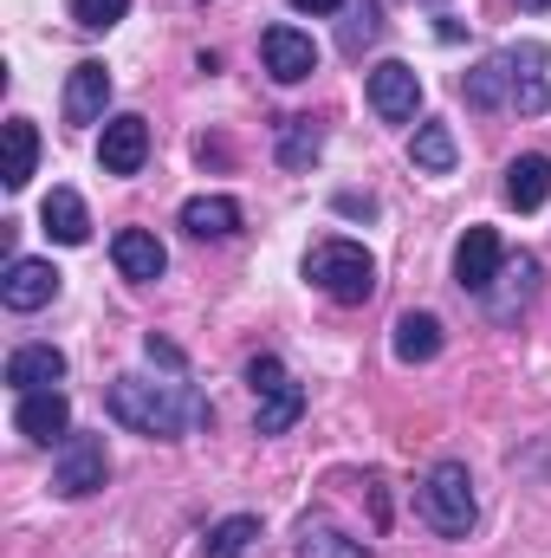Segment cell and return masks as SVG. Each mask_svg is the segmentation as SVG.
Instances as JSON below:
<instances>
[{"mask_svg": "<svg viewBox=\"0 0 551 558\" xmlns=\"http://www.w3.org/2000/svg\"><path fill=\"white\" fill-rule=\"evenodd\" d=\"M551 195V156H513V169H506V202L519 208V215H532V208H546Z\"/></svg>", "mask_w": 551, "mask_h": 558, "instance_id": "20", "label": "cell"}, {"mask_svg": "<svg viewBox=\"0 0 551 558\" xmlns=\"http://www.w3.org/2000/svg\"><path fill=\"white\" fill-rule=\"evenodd\" d=\"M59 299V267L52 260H33V254H13L7 274H0V305L7 312H39Z\"/></svg>", "mask_w": 551, "mask_h": 558, "instance_id": "7", "label": "cell"}, {"mask_svg": "<svg viewBox=\"0 0 551 558\" xmlns=\"http://www.w3.org/2000/svg\"><path fill=\"white\" fill-rule=\"evenodd\" d=\"M247 384H254V428L260 435H285L292 422L305 416V390H298V377L279 357H254Z\"/></svg>", "mask_w": 551, "mask_h": 558, "instance_id": "4", "label": "cell"}, {"mask_svg": "<svg viewBox=\"0 0 551 558\" xmlns=\"http://www.w3.org/2000/svg\"><path fill=\"white\" fill-rule=\"evenodd\" d=\"M305 279H311L325 299H338V305H370V292H377V260H370L357 241H318V247L305 254Z\"/></svg>", "mask_w": 551, "mask_h": 558, "instance_id": "2", "label": "cell"}, {"mask_svg": "<svg viewBox=\"0 0 551 558\" xmlns=\"http://www.w3.org/2000/svg\"><path fill=\"white\" fill-rule=\"evenodd\" d=\"M124 13H131V0H72V20H78L85 33H111Z\"/></svg>", "mask_w": 551, "mask_h": 558, "instance_id": "26", "label": "cell"}, {"mask_svg": "<svg viewBox=\"0 0 551 558\" xmlns=\"http://www.w3.org/2000/svg\"><path fill=\"white\" fill-rule=\"evenodd\" d=\"M513 85H519V46L480 59V65L461 78V98H467L474 111H500V105H513Z\"/></svg>", "mask_w": 551, "mask_h": 558, "instance_id": "10", "label": "cell"}, {"mask_svg": "<svg viewBox=\"0 0 551 558\" xmlns=\"http://www.w3.org/2000/svg\"><path fill=\"white\" fill-rule=\"evenodd\" d=\"M500 267H506V247H500L493 228H467V234L454 241V286H461V292L487 299L493 279H500Z\"/></svg>", "mask_w": 551, "mask_h": 558, "instance_id": "6", "label": "cell"}, {"mask_svg": "<svg viewBox=\"0 0 551 558\" xmlns=\"http://www.w3.org/2000/svg\"><path fill=\"white\" fill-rule=\"evenodd\" d=\"M318 149H325V131H318L311 118H285V124H279V162H285V169H311Z\"/></svg>", "mask_w": 551, "mask_h": 558, "instance_id": "24", "label": "cell"}, {"mask_svg": "<svg viewBox=\"0 0 551 558\" xmlns=\"http://www.w3.org/2000/svg\"><path fill=\"white\" fill-rule=\"evenodd\" d=\"M513 105H519V111H551V78H539V72L519 78V85H513Z\"/></svg>", "mask_w": 551, "mask_h": 558, "instance_id": "28", "label": "cell"}, {"mask_svg": "<svg viewBox=\"0 0 551 558\" xmlns=\"http://www.w3.org/2000/svg\"><path fill=\"white\" fill-rule=\"evenodd\" d=\"M532 292H539V260L532 254H513L500 279H493V292H487V312L493 318H513V312H526L532 305Z\"/></svg>", "mask_w": 551, "mask_h": 558, "instance_id": "17", "label": "cell"}, {"mask_svg": "<svg viewBox=\"0 0 551 558\" xmlns=\"http://www.w3.org/2000/svg\"><path fill=\"white\" fill-rule=\"evenodd\" d=\"M13 428H20L26 441H65V435H72V403H65V390H26V397L13 403Z\"/></svg>", "mask_w": 551, "mask_h": 558, "instance_id": "11", "label": "cell"}, {"mask_svg": "<svg viewBox=\"0 0 551 558\" xmlns=\"http://www.w3.org/2000/svg\"><path fill=\"white\" fill-rule=\"evenodd\" d=\"M292 7H298V13H338L344 0H292Z\"/></svg>", "mask_w": 551, "mask_h": 558, "instance_id": "31", "label": "cell"}, {"mask_svg": "<svg viewBox=\"0 0 551 558\" xmlns=\"http://www.w3.org/2000/svg\"><path fill=\"white\" fill-rule=\"evenodd\" d=\"M292 553H298V558H370V546H364V539H351L338 520L305 513V520H298V533H292Z\"/></svg>", "mask_w": 551, "mask_h": 558, "instance_id": "16", "label": "cell"}, {"mask_svg": "<svg viewBox=\"0 0 551 558\" xmlns=\"http://www.w3.org/2000/svg\"><path fill=\"white\" fill-rule=\"evenodd\" d=\"M105 474H111V448H105V435H65V441H59L52 494L85 500V494H98V487H105Z\"/></svg>", "mask_w": 551, "mask_h": 558, "instance_id": "5", "label": "cell"}, {"mask_svg": "<svg viewBox=\"0 0 551 558\" xmlns=\"http://www.w3.org/2000/svg\"><path fill=\"white\" fill-rule=\"evenodd\" d=\"M105 410L149 441H182V435L208 428V397L188 384H162V377H118Z\"/></svg>", "mask_w": 551, "mask_h": 558, "instance_id": "1", "label": "cell"}, {"mask_svg": "<svg viewBox=\"0 0 551 558\" xmlns=\"http://www.w3.org/2000/svg\"><path fill=\"white\" fill-rule=\"evenodd\" d=\"M409 156H415V169H428V175H448L461 149H454V131H448V124H421V131L409 137Z\"/></svg>", "mask_w": 551, "mask_h": 558, "instance_id": "25", "label": "cell"}, {"mask_svg": "<svg viewBox=\"0 0 551 558\" xmlns=\"http://www.w3.org/2000/svg\"><path fill=\"white\" fill-rule=\"evenodd\" d=\"M260 539V520L254 513H228L221 526H208L201 539V558H247V546Z\"/></svg>", "mask_w": 551, "mask_h": 558, "instance_id": "23", "label": "cell"}, {"mask_svg": "<svg viewBox=\"0 0 551 558\" xmlns=\"http://www.w3.org/2000/svg\"><path fill=\"white\" fill-rule=\"evenodd\" d=\"M519 7H532V13H546V7H551V0H519Z\"/></svg>", "mask_w": 551, "mask_h": 558, "instance_id": "32", "label": "cell"}, {"mask_svg": "<svg viewBox=\"0 0 551 558\" xmlns=\"http://www.w3.org/2000/svg\"><path fill=\"white\" fill-rule=\"evenodd\" d=\"M33 162H39V131H33V118H7V189L20 195L26 182H33Z\"/></svg>", "mask_w": 551, "mask_h": 558, "instance_id": "22", "label": "cell"}, {"mask_svg": "<svg viewBox=\"0 0 551 558\" xmlns=\"http://www.w3.org/2000/svg\"><path fill=\"white\" fill-rule=\"evenodd\" d=\"M338 208H344V215H370L377 202H370V195H338Z\"/></svg>", "mask_w": 551, "mask_h": 558, "instance_id": "30", "label": "cell"}, {"mask_svg": "<svg viewBox=\"0 0 551 558\" xmlns=\"http://www.w3.org/2000/svg\"><path fill=\"white\" fill-rule=\"evenodd\" d=\"M111 260H118V274H124V279L149 286V279H162V267H169V247H162L149 228H118V241H111Z\"/></svg>", "mask_w": 551, "mask_h": 558, "instance_id": "15", "label": "cell"}, {"mask_svg": "<svg viewBox=\"0 0 551 558\" xmlns=\"http://www.w3.org/2000/svg\"><path fill=\"white\" fill-rule=\"evenodd\" d=\"M390 344H396V364H428V357H441V318H434V312H403Z\"/></svg>", "mask_w": 551, "mask_h": 558, "instance_id": "21", "label": "cell"}, {"mask_svg": "<svg viewBox=\"0 0 551 558\" xmlns=\"http://www.w3.org/2000/svg\"><path fill=\"white\" fill-rule=\"evenodd\" d=\"M143 351H149L156 364H169V371H182V351H175L169 338H156V331H149V338H143Z\"/></svg>", "mask_w": 551, "mask_h": 558, "instance_id": "29", "label": "cell"}, {"mask_svg": "<svg viewBox=\"0 0 551 558\" xmlns=\"http://www.w3.org/2000/svg\"><path fill=\"white\" fill-rule=\"evenodd\" d=\"M182 228L195 241H228V234H241V202L234 195H195V202H182Z\"/></svg>", "mask_w": 551, "mask_h": 558, "instance_id": "18", "label": "cell"}, {"mask_svg": "<svg viewBox=\"0 0 551 558\" xmlns=\"http://www.w3.org/2000/svg\"><path fill=\"white\" fill-rule=\"evenodd\" d=\"M59 377H65V351H59V344H20V351L7 357V390H13V397H26V390H59Z\"/></svg>", "mask_w": 551, "mask_h": 558, "instance_id": "14", "label": "cell"}, {"mask_svg": "<svg viewBox=\"0 0 551 558\" xmlns=\"http://www.w3.org/2000/svg\"><path fill=\"white\" fill-rule=\"evenodd\" d=\"M377 33H383V13H377L370 0H364V7H351V20H344V46L357 52V46H370Z\"/></svg>", "mask_w": 551, "mask_h": 558, "instance_id": "27", "label": "cell"}, {"mask_svg": "<svg viewBox=\"0 0 551 558\" xmlns=\"http://www.w3.org/2000/svg\"><path fill=\"white\" fill-rule=\"evenodd\" d=\"M39 228H46L59 247H85V241H91V215H85V202H78L72 189H52V195L39 202Z\"/></svg>", "mask_w": 551, "mask_h": 558, "instance_id": "19", "label": "cell"}, {"mask_svg": "<svg viewBox=\"0 0 551 558\" xmlns=\"http://www.w3.org/2000/svg\"><path fill=\"white\" fill-rule=\"evenodd\" d=\"M415 507H421V520L441 533V539H467L474 533V481H467V468L461 461H434L428 474H421V487H415Z\"/></svg>", "mask_w": 551, "mask_h": 558, "instance_id": "3", "label": "cell"}, {"mask_svg": "<svg viewBox=\"0 0 551 558\" xmlns=\"http://www.w3.org/2000/svg\"><path fill=\"white\" fill-rule=\"evenodd\" d=\"M260 59H267V72H273L279 85H305L318 72V46L298 26H267L260 33Z\"/></svg>", "mask_w": 551, "mask_h": 558, "instance_id": "9", "label": "cell"}, {"mask_svg": "<svg viewBox=\"0 0 551 558\" xmlns=\"http://www.w3.org/2000/svg\"><path fill=\"white\" fill-rule=\"evenodd\" d=\"M98 162H105V175H137L143 162H149V124H143L137 111H124V118L105 124Z\"/></svg>", "mask_w": 551, "mask_h": 558, "instance_id": "12", "label": "cell"}, {"mask_svg": "<svg viewBox=\"0 0 551 558\" xmlns=\"http://www.w3.org/2000/svg\"><path fill=\"white\" fill-rule=\"evenodd\" d=\"M105 105H111V72L98 59H78L65 78V124H98Z\"/></svg>", "mask_w": 551, "mask_h": 558, "instance_id": "13", "label": "cell"}, {"mask_svg": "<svg viewBox=\"0 0 551 558\" xmlns=\"http://www.w3.org/2000/svg\"><path fill=\"white\" fill-rule=\"evenodd\" d=\"M370 111H377L383 124H409L415 111H421V78H415V65L383 59V65L370 72Z\"/></svg>", "mask_w": 551, "mask_h": 558, "instance_id": "8", "label": "cell"}]
</instances>
